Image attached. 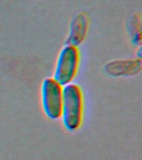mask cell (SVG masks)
<instances>
[{
	"label": "cell",
	"instance_id": "7a4b0ae2",
	"mask_svg": "<svg viewBox=\"0 0 142 160\" xmlns=\"http://www.w3.org/2000/svg\"><path fill=\"white\" fill-rule=\"evenodd\" d=\"M81 63V51L78 46L67 44L58 53L53 78L62 86L72 83L76 78Z\"/></svg>",
	"mask_w": 142,
	"mask_h": 160
},
{
	"label": "cell",
	"instance_id": "8992f818",
	"mask_svg": "<svg viewBox=\"0 0 142 160\" xmlns=\"http://www.w3.org/2000/svg\"><path fill=\"white\" fill-rule=\"evenodd\" d=\"M140 14H135L130 22V28L132 30L134 40L139 41V42H140Z\"/></svg>",
	"mask_w": 142,
	"mask_h": 160
},
{
	"label": "cell",
	"instance_id": "5b68a950",
	"mask_svg": "<svg viewBox=\"0 0 142 160\" xmlns=\"http://www.w3.org/2000/svg\"><path fill=\"white\" fill-rule=\"evenodd\" d=\"M89 26V16L86 12H79L72 19L70 27L67 44L78 46L83 42Z\"/></svg>",
	"mask_w": 142,
	"mask_h": 160
},
{
	"label": "cell",
	"instance_id": "6da1fadb",
	"mask_svg": "<svg viewBox=\"0 0 142 160\" xmlns=\"http://www.w3.org/2000/svg\"><path fill=\"white\" fill-rule=\"evenodd\" d=\"M84 116V95L82 88L77 83L63 86L62 118L68 131H77L82 127Z\"/></svg>",
	"mask_w": 142,
	"mask_h": 160
},
{
	"label": "cell",
	"instance_id": "277c9868",
	"mask_svg": "<svg viewBox=\"0 0 142 160\" xmlns=\"http://www.w3.org/2000/svg\"><path fill=\"white\" fill-rule=\"evenodd\" d=\"M105 70L111 76H131L140 72L141 60L139 58L111 61L106 65Z\"/></svg>",
	"mask_w": 142,
	"mask_h": 160
},
{
	"label": "cell",
	"instance_id": "3957f363",
	"mask_svg": "<svg viewBox=\"0 0 142 160\" xmlns=\"http://www.w3.org/2000/svg\"><path fill=\"white\" fill-rule=\"evenodd\" d=\"M63 98V86L52 77L46 78L41 88V102L45 115L48 118H61Z\"/></svg>",
	"mask_w": 142,
	"mask_h": 160
}]
</instances>
